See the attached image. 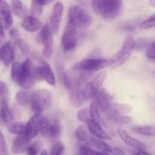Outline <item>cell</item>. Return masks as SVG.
Instances as JSON below:
<instances>
[{
    "label": "cell",
    "mask_w": 155,
    "mask_h": 155,
    "mask_svg": "<svg viewBox=\"0 0 155 155\" xmlns=\"http://www.w3.org/2000/svg\"><path fill=\"white\" fill-rule=\"evenodd\" d=\"M77 44V29L68 22L61 36V47L64 51L74 49Z\"/></svg>",
    "instance_id": "obj_9"
},
{
    "label": "cell",
    "mask_w": 155,
    "mask_h": 155,
    "mask_svg": "<svg viewBox=\"0 0 155 155\" xmlns=\"http://www.w3.org/2000/svg\"><path fill=\"white\" fill-rule=\"evenodd\" d=\"M30 141V139L27 137L26 135L18 136L13 141L12 146V151L13 154H18L24 152L26 149L28 148V144Z\"/></svg>",
    "instance_id": "obj_19"
},
{
    "label": "cell",
    "mask_w": 155,
    "mask_h": 155,
    "mask_svg": "<svg viewBox=\"0 0 155 155\" xmlns=\"http://www.w3.org/2000/svg\"><path fill=\"white\" fill-rule=\"evenodd\" d=\"M1 117L5 123L8 124H12L14 117L8 106V102L2 99H1Z\"/></svg>",
    "instance_id": "obj_24"
},
{
    "label": "cell",
    "mask_w": 155,
    "mask_h": 155,
    "mask_svg": "<svg viewBox=\"0 0 155 155\" xmlns=\"http://www.w3.org/2000/svg\"><path fill=\"white\" fill-rule=\"evenodd\" d=\"M5 33H4V29L2 28V27H1V35H0V42H1V44L2 45L3 44V41H4L5 39Z\"/></svg>",
    "instance_id": "obj_46"
},
{
    "label": "cell",
    "mask_w": 155,
    "mask_h": 155,
    "mask_svg": "<svg viewBox=\"0 0 155 155\" xmlns=\"http://www.w3.org/2000/svg\"><path fill=\"white\" fill-rule=\"evenodd\" d=\"M40 155H48V154H47V151H45V150H43V151L41 152Z\"/></svg>",
    "instance_id": "obj_49"
},
{
    "label": "cell",
    "mask_w": 155,
    "mask_h": 155,
    "mask_svg": "<svg viewBox=\"0 0 155 155\" xmlns=\"http://www.w3.org/2000/svg\"><path fill=\"white\" fill-rule=\"evenodd\" d=\"M32 95L33 93L28 90H21L18 92L15 95V100L21 106H27L30 103H31Z\"/></svg>",
    "instance_id": "obj_23"
},
{
    "label": "cell",
    "mask_w": 155,
    "mask_h": 155,
    "mask_svg": "<svg viewBox=\"0 0 155 155\" xmlns=\"http://www.w3.org/2000/svg\"><path fill=\"white\" fill-rule=\"evenodd\" d=\"M153 74H154V75H155V69L154 70V71H153Z\"/></svg>",
    "instance_id": "obj_50"
},
{
    "label": "cell",
    "mask_w": 155,
    "mask_h": 155,
    "mask_svg": "<svg viewBox=\"0 0 155 155\" xmlns=\"http://www.w3.org/2000/svg\"><path fill=\"white\" fill-rule=\"evenodd\" d=\"M87 145H89V147L92 148H95V149H98V151H103V152H107L109 154H111L113 153V150L112 148L107 145L106 142H103L101 140H98V139H92L89 142H88L86 144Z\"/></svg>",
    "instance_id": "obj_25"
},
{
    "label": "cell",
    "mask_w": 155,
    "mask_h": 155,
    "mask_svg": "<svg viewBox=\"0 0 155 155\" xmlns=\"http://www.w3.org/2000/svg\"><path fill=\"white\" fill-rule=\"evenodd\" d=\"M0 155H9L7 148V144L5 140L2 132L0 133Z\"/></svg>",
    "instance_id": "obj_40"
},
{
    "label": "cell",
    "mask_w": 155,
    "mask_h": 155,
    "mask_svg": "<svg viewBox=\"0 0 155 155\" xmlns=\"http://www.w3.org/2000/svg\"><path fill=\"white\" fill-rule=\"evenodd\" d=\"M68 95L71 104L76 107H79L83 104L86 101L83 95V86H76L71 89H68Z\"/></svg>",
    "instance_id": "obj_18"
},
{
    "label": "cell",
    "mask_w": 155,
    "mask_h": 155,
    "mask_svg": "<svg viewBox=\"0 0 155 155\" xmlns=\"http://www.w3.org/2000/svg\"><path fill=\"white\" fill-rule=\"evenodd\" d=\"M95 15L104 20H114L122 14L124 2L118 0H95L91 2Z\"/></svg>",
    "instance_id": "obj_2"
},
{
    "label": "cell",
    "mask_w": 155,
    "mask_h": 155,
    "mask_svg": "<svg viewBox=\"0 0 155 155\" xmlns=\"http://www.w3.org/2000/svg\"><path fill=\"white\" fill-rule=\"evenodd\" d=\"M68 22L79 30H86L91 24V17L80 5H73L68 10Z\"/></svg>",
    "instance_id": "obj_5"
},
{
    "label": "cell",
    "mask_w": 155,
    "mask_h": 155,
    "mask_svg": "<svg viewBox=\"0 0 155 155\" xmlns=\"http://www.w3.org/2000/svg\"><path fill=\"white\" fill-rule=\"evenodd\" d=\"M115 155H120V154H115Z\"/></svg>",
    "instance_id": "obj_51"
},
{
    "label": "cell",
    "mask_w": 155,
    "mask_h": 155,
    "mask_svg": "<svg viewBox=\"0 0 155 155\" xmlns=\"http://www.w3.org/2000/svg\"><path fill=\"white\" fill-rule=\"evenodd\" d=\"M41 117H42L41 114H35L27 123V130H26L25 135L28 139H33L39 133V124H40Z\"/></svg>",
    "instance_id": "obj_17"
},
{
    "label": "cell",
    "mask_w": 155,
    "mask_h": 155,
    "mask_svg": "<svg viewBox=\"0 0 155 155\" xmlns=\"http://www.w3.org/2000/svg\"><path fill=\"white\" fill-rule=\"evenodd\" d=\"M50 127H51V121L47 119L45 117L42 116L39 124V133L44 138L49 139Z\"/></svg>",
    "instance_id": "obj_27"
},
{
    "label": "cell",
    "mask_w": 155,
    "mask_h": 155,
    "mask_svg": "<svg viewBox=\"0 0 155 155\" xmlns=\"http://www.w3.org/2000/svg\"><path fill=\"white\" fill-rule=\"evenodd\" d=\"M76 155H80V154H76Z\"/></svg>",
    "instance_id": "obj_52"
},
{
    "label": "cell",
    "mask_w": 155,
    "mask_h": 155,
    "mask_svg": "<svg viewBox=\"0 0 155 155\" xmlns=\"http://www.w3.org/2000/svg\"><path fill=\"white\" fill-rule=\"evenodd\" d=\"M64 151V146L60 142H57L54 144L51 150L50 155H62Z\"/></svg>",
    "instance_id": "obj_39"
},
{
    "label": "cell",
    "mask_w": 155,
    "mask_h": 155,
    "mask_svg": "<svg viewBox=\"0 0 155 155\" xmlns=\"http://www.w3.org/2000/svg\"><path fill=\"white\" fill-rule=\"evenodd\" d=\"M39 149V143L35 142V143L32 144L31 145H29L28 148H27V154H28V155H37Z\"/></svg>",
    "instance_id": "obj_41"
},
{
    "label": "cell",
    "mask_w": 155,
    "mask_h": 155,
    "mask_svg": "<svg viewBox=\"0 0 155 155\" xmlns=\"http://www.w3.org/2000/svg\"><path fill=\"white\" fill-rule=\"evenodd\" d=\"M101 51L99 48H95L88 54V58H100L101 56Z\"/></svg>",
    "instance_id": "obj_43"
},
{
    "label": "cell",
    "mask_w": 155,
    "mask_h": 155,
    "mask_svg": "<svg viewBox=\"0 0 155 155\" xmlns=\"http://www.w3.org/2000/svg\"><path fill=\"white\" fill-rule=\"evenodd\" d=\"M0 93H1V99L7 101L8 102L10 99V94H9L8 88L7 85L2 80L0 82Z\"/></svg>",
    "instance_id": "obj_37"
},
{
    "label": "cell",
    "mask_w": 155,
    "mask_h": 155,
    "mask_svg": "<svg viewBox=\"0 0 155 155\" xmlns=\"http://www.w3.org/2000/svg\"><path fill=\"white\" fill-rule=\"evenodd\" d=\"M17 44H18L21 52L24 54V55L27 56L30 54V47L25 40L22 39H18L17 40Z\"/></svg>",
    "instance_id": "obj_36"
},
{
    "label": "cell",
    "mask_w": 155,
    "mask_h": 155,
    "mask_svg": "<svg viewBox=\"0 0 155 155\" xmlns=\"http://www.w3.org/2000/svg\"><path fill=\"white\" fill-rule=\"evenodd\" d=\"M110 60L102 58H86L76 64L74 69L76 71L94 72L103 69L105 67L109 66Z\"/></svg>",
    "instance_id": "obj_7"
},
{
    "label": "cell",
    "mask_w": 155,
    "mask_h": 155,
    "mask_svg": "<svg viewBox=\"0 0 155 155\" xmlns=\"http://www.w3.org/2000/svg\"><path fill=\"white\" fill-rule=\"evenodd\" d=\"M139 27L141 29H149L155 27V14L145 21H142L139 24Z\"/></svg>",
    "instance_id": "obj_38"
},
{
    "label": "cell",
    "mask_w": 155,
    "mask_h": 155,
    "mask_svg": "<svg viewBox=\"0 0 155 155\" xmlns=\"http://www.w3.org/2000/svg\"><path fill=\"white\" fill-rule=\"evenodd\" d=\"M99 106L97 101L95 99L92 100L91 101L90 106H89V114H90L91 120H95V122L101 123V116H100V111H99Z\"/></svg>",
    "instance_id": "obj_28"
},
{
    "label": "cell",
    "mask_w": 155,
    "mask_h": 155,
    "mask_svg": "<svg viewBox=\"0 0 155 155\" xmlns=\"http://www.w3.org/2000/svg\"><path fill=\"white\" fill-rule=\"evenodd\" d=\"M12 81L24 89L33 87L36 80L39 79L37 68L31 59L28 58L23 63L15 62L11 70Z\"/></svg>",
    "instance_id": "obj_1"
},
{
    "label": "cell",
    "mask_w": 155,
    "mask_h": 155,
    "mask_svg": "<svg viewBox=\"0 0 155 155\" xmlns=\"http://www.w3.org/2000/svg\"><path fill=\"white\" fill-rule=\"evenodd\" d=\"M0 15H1V27L4 30H8L12 27L14 23L12 15L11 6L5 1H2L0 5Z\"/></svg>",
    "instance_id": "obj_13"
},
{
    "label": "cell",
    "mask_w": 155,
    "mask_h": 155,
    "mask_svg": "<svg viewBox=\"0 0 155 155\" xmlns=\"http://www.w3.org/2000/svg\"><path fill=\"white\" fill-rule=\"evenodd\" d=\"M107 77V71H103L98 73L91 81H89L83 88V95L86 101L95 98L97 94L101 90V87Z\"/></svg>",
    "instance_id": "obj_6"
},
{
    "label": "cell",
    "mask_w": 155,
    "mask_h": 155,
    "mask_svg": "<svg viewBox=\"0 0 155 155\" xmlns=\"http://www.w3.org/2000/svg\"><path fill=\"white\" fill-rule=\"evenodd\" d=\"M61 133V125L58 120L54 119L51 121V127H50L49 139H56L59 137Z\"/></svg>",
    "instance_id": "obj_30"
},
{
    "label": "cell",
    "mask_w": 155,
    "mask_h": 155,
    "mask_svg": "<svg viewBox=\"0 0 155 155\" xmlns=\"http://www.w3.org/2000/svg\"><path fill=\"white\" fill-rule=\"evenodd\" d=\"M80 155H110L109 153L103 152V151H97L89 145H86L81 147L80 150Z\"/></svg>",
    "instance_id": "obj_32"
},
{
    "label": "cell",
    "mask_w": 155,
    "mask_h": 155,
    "mask_svg": "<svg viewBox=\"0 0 155 155\" xmlns=\"http://www.w3.org/2000/svg\"><path fill=\"white\" fill-rule=\"evenodd\" d=\"M43 7L42 5H40L38 2V0L32 1L31 2V13L32 16L38 18L42 15L43 12Z\"/></svg>",
    "instance_id": "obj_33"
},
{
    "label": "cell",
    "mask_w": 155,
    "mask_h": 155,
    "mask_svg": "<svg viewBox=\"0 0 155 155\" xmlns=\"http://www.w3.org/2000/svg\"><path fill=\"white\" fill-rule=\"evenodd\" d=\"M94 99L97 101L101 111L107 114L112 104L111 101L113 100L112 95L109 92H107L105 89H103L100 90V92L97 94Z\"/></svg>",
    "instance_id": "obj_14"
},
{
    "label": "cell",
    "mask_w": 155,
    "mask_h": 155,
    "mask_svg": "<svg viewBox=\"0 0 155 155\" xmlns=\"http://www.w3.org/2000/svg\"><path fill=\"white\" fill-rule=\"evenodd\" d=\"M8 130L11 133L18 135V136L25 135L26 130H27V124L22 122L12 123V124H9V126L8 127Z\"/></svg>",
    "instance_id": "obj_26"
},
{
    "label": "cell",
    "mask_w": 155,
    "mask_h": 155,
    "mask_svg": "<svg viewBox=\"0 0 155 155\" xmlns=\"http://www.w3.org/2000/svg\"><path fill=\"white\" fill-rule=\"evenodd\" d=\"M8 34L12 38H16V37H18L19 33H18V30H17L16 29L13 28V29H11V30H9Z\"/></svg>",
    "instance_id": "obj_44"
},
{
    "label": "cell",
    "mask_w": 155,
    "mask_h": 155,
    "mask_svg": "<svg viewBox=\"0 0 155 155\" xmlns=\"http://www.w3.org/2000/svg\"><path fill=\"white\" fill-rule=\"evenodd\" d=\"M117 133L121 139V140L128 146L134 148L136 151H145L146 150V146L142 142L132 137L124 129H117Z\"/></svg>",
    "instance_id": "obj_12"
},
{
    "label": "cell",
    "mask_w": 155,
    "mask_h": 155,
    "mask_svg": "<svg viewBox=\"0 0 155 155\" xmlns=\"http://www.w3.org/2000/svg\"><path fill=\"white\" fill-rule=\"evenodd\" d=\"M21 26L27 32L34 33L42 28V23L38 18L35 17L28 16L23 20Z\"/></svg>",
    "instance_id": "obj_20"
},
{
    "label": "cell",
    "mask_w": 155,
    "mask_h": 155,
    "mask_svg": "<svg viewBox=\"0 0 155 155\" xmlns=\"http://www.w3.org/2000/svg\"><path fill=\"white\" fill-rule=\"evenodd\" d=\"M76 136L77 139L82 142H86L89 139V136H88L87 130L85 128L83 125H80L77 127L76 130Z\"/></svg>",
    "instance_id": "obj_34"
},
{
    "label": "cell",
    "mask_w": 155,
    "mask_h": 155,
    "mask_svg": "<svg viewBox=\"0 0 155 155\" xmlns=\"http://www.w3.org/2000/svg\"><path fill=\"white\" fill-rule=\"evenodd\" d=\"M63 13L64 4L60 1L55 2L52 7L51 16H50V27L53 34L56 35L58 33Z\"/></svg>",
    "instance_id": "obj_11"
},
{
    "label": "cell",
    "mask_w": 155,
    "mask_h": 155,
    "mask_svg": "<svg viewBox=\"0 0 155 155\" xmlns=\"http://www.w3.org/2000/svg\"><path fill=\"white\" fill-rule=\"evenodd\" d=\"M132 107L130 105H129V104H119V103H112L107 115L127 114L130 113Z\"/></svg>",
    "instance_id": "obj_22"
},
{
    "label": "cell",
    "mask_w": 155,
    "mask_h": 155,
    "mask_svg": "<svg viewBox=\"0 0 155 155\" xmlns=\"http://www.w3.org/2000/svg\"><path fill=\"white\" fill-rule=\"evenodd\" d=\"M132 155H151L146 151H135L132 152Z\"/></svg>",
    "instance_id": "obj_45"
},
{
    "label": "cell",
    "mask_w": 155,
    "mask_h": 155,
    "mask_svg": "<svg viewBox=\"0 0 155 155\" xmlns=\"http://www.w3.org/2000/svg\"><path fill=\"white\" fill-rule=\"evenodd\" d=\"M31 55L39 63V66L37 67L39 79H42L50 86H54L55 85V77L50 65L45 61H44L36 51H33Z\"/></svg>",
    "instance_id": "obj_8"
},
{
    "label": "cell",
    "mask_w": 155,
    "mask_h": 155,
    "mask_svg": "<svg viewBox=\"0 0 155 155\" xmlns=\"http://www.w3.org/2000/svg\"><path fill=\"white\" fill-rule=\"evenodd\" d=\"M132 131L135 134L140 136H155V127H136L132 129Z\"/></svg>",
    "instance_id": "obj_29"
},
{
    "label": "cell",
    "mask_w": 155,
    "mask_h": 155,
    "mask_svg": "<svg viewBox=\"0 0 155 155\" xmlns=\"http://www.w3.org/2000/svg\"><path fill=\"white\" fill-rule=\"evenodd\" d=\"M86 124H87V128L89 133L92 136H95L100 139H105V140H110L111 139L110 135L106 132V130L102 129L101 124L90 119Z\"/></svg>",
    "instance_id": "obj_15"
},
{
    "label": "cell",
    "mask_w": 155,
    "mask_h": 155,
    "mask_svg": "<svg viewBox=\"0 0 155 155\" xmlns=\"http://www.w3.org/2000/svg\"><path fill=\"white\" fill-rule=\"evenodd\" d=\"M146 57L148 59H155V42L151 45V46L148 48L146 52Z\"/></svg>",
    "instance_id": "obj_42"
},
{
    "label": "cell",
    "mask_w": 155,
    "mask_h": 155,
    "mask_svg": "<svg viewBox=\"0 0 155 155\" xmlns=\"http://www.w3.org/2000/svg\"><path fill=\"white\" fill-rule=\"evenodd\" d=\"M149 4L151 5L152 7H155V0H154V1H150Z\"/></svg>",
    "instance_id": "obj_48"
},
{
    "label": "cell",
    "mask_w": 155,
    "mask_h": 155,
    "mask_svg": "<svg viewBox=\"0 0 155 155\" xmlns=\"http://www.w3.org/2000/svg\"><path fill=\"white\" fill-rule=\"evenodd\" d=\"M53 94L48 89H38L32 95L31 105L36 114H42L52 106Z\"/></svg>",
    "instance_id": "obj_3"
},
{
    "label": "cell",
    "mask_w": 155,
    "mask_h": 155,
    "mask_svg": "<svg viewBox=\"0 0 155 155\" xmlns=\"http://www.w3.org/2000/svg\"><path fill=\"white\" fill-rule=\"evenodd\" d=\"M38 2H39V4L42 5V6H45L51 2V1H48V0H47V1H45V0H38Z\"/></svg>",
    "instance_id": "obj_47"
},
{
    "label": "cell",
    "mask_w": 155,
    "mask_h": 155,
    "mask_svg": "<svg viewBox=\"0 0 155 155\" xmlns=\"http://www.w3.org/2000/svg\"><path fill=\"white\" fill-rule=\"evenodd\" d=\"M11 11L12 14L20 18H26L28 14V9L24 3L20 0H13L11 2Z\"/></svg>",
    "instance_id": "obj_21"
},
{
    "label": "cell",
    "mask_w": 155,
    "mask_h": 155,
    "mask_svg": "<svg viewBox=\"0 0 155 155\" xmlns=\"http://www.w3.org/2000/svg\"><path fill=\"white\" fill-rule=\"evenodd\" d=\"M1 61L5 66H8L15 61V52L10 42H5L2 45L0 51Z\"/></svg>",
    "instance_id": "obj_16"
},
{
    "label": "cell",
    "mask_w": 155,
    "mask_h": 155,
    "mask_svg": "<svg viewBox=\"0 0 155 155\" xmlns=\"http://www.w3.org/2000/svg\"><path fill=\"white\" fill-rule=\"evenodd\" d=\"M77 119L80 122L87 124L88 121L91 119L89 109L87 108V107H85V108H83L80 110H79L78 113H77Z\"/></svg>",
    "instance_id": "obj_35"
},
{
    "label": "cell",
    "mask_w": 155,
    "mask_h": 155,
    "mask_svg": "<svg viewBox=\"0 0 155 155\" xmlns=\"http://www.w3.org/2000/svg\"><path fill=\"white\" fill-rule=\"evenodd\" d=\"M108 120L110 121H113L114 123L120 124H130L132 121V117L130 116H123V115H115L110 114L107 115Z\"/></svg>",
    "instance_id": "obj_31"
},
{
    "label": "cell",
    "mask_w": 155,
    "mask_h": 155,
    "mask_svg": "<svg viewBox=\"0 0 155 155\" xmlns=\"http://www.w3.org/2000/svg\"><path fill=\"white\" fill-rule=\"evenodd\" d=\"M136 42L135 41L134 38L132 36H127L125 38L121 49L111 59H110L109 68L111 69H115L125 64L130 59L132 51L136 48Z\"/></svg>",
    "instance_id": "obj_4"
},
{
    "label": "cell",
    "mask_w": 155,
    "mask_h": 155,
    "mask_svg": "<svg viewBox=\"0 0 155 155\" xmlns=\"http://www.w3.org/2000/svg\"><path fill=\"white\" fill-rule=\"evenodd\" d=\"M39 39L43 44L42 54L45 59H49L53 52V33L49 26L45 25L41 29Z\"/></svg>",
    "instance_id": "obj_10"
}]
</instances>
